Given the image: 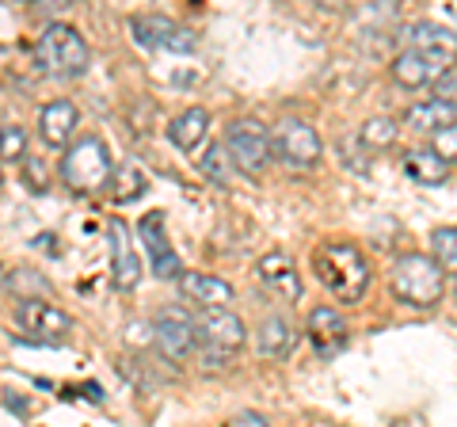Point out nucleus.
Listing matches in <instances>:
<instances>
[{"label":"nucleus","mask_w":457,"mask_h":427,"mask_svg":"<svg viewBox=\"0 0 457 427\" xmlns=\"http://www.w3.org/2000/svg\"><path fill=\"white\" fill-rule=\"evenodd\" d=\"M114 172V153L99 134H84L65 149L57 176L73 195H104Z\"/></svg>","instance_id":"obj_3"},{"label":"nucleus","mask_w":457,"mask_h":427,"mask_svg":"<svg viewBox=\"0 0 457 427\" xmlns=\"http://www.w3.org/2000/svg\"><path fill=\"white\" fill-rule=\"evenodd\" d=\"M450 122H457V107H450V104H438V99H420V104H411L408 111H404V126L411 134H438L442 126H450Z\"/></svg>","instance_id":"obj_22"},{"label":"nucleus","mask_w":457,"mask_h":427,"mask_svg":"<svg viewBox=\"0 0 457 427\" xmlns=\"http://www.w3.org/2000/svg\"><path fill=\"white\" fill-rule=\"evenodd\" d=\"M305 339L312 344V351L320 359H332L343 347L351 344V324H347V313L343 309H332V306H317L309 309L305 317Z\"/></svg>","instance_id":"obj_14"},{"label":"nucleus","mask_w":457,"mask_h":427,"mask_svg":"<svg viewBox=\"0 0 457 427\" xmlns=\"http://www.w3.org/2000/svg\"><path fill=\"white\" fill-rule=\"evenodd\" d=\"M248 344V329L233 309H213L195 317V351H203L213 363H228Z\"/></svg>","instance_id":"obj_7"},{"label":"nucleus","mask_w":457,"mask_h":427,"mask_svg":"<svg viewBox=\"0 0 457 427\" xmlns=\"http://www.w3.org/2000/svg\"><path fill=\"white\" fill-rule=\"evenodd\" d=\"M153 344L164 359H191L195 355V313L183 306H161L153 317Z\"/></svg>","instance_id":"obj_9"},{"label":"nucleus","mask_w":457,"mask_h":427,"mask_svg":"<svg viewBox=\"0 0 457 427\" xmlns=\"http://www.w3.org/2000/svg\"><path fill=\"white\" fill-rule=\"evenodd\" d=\"M137 245L145 248L149 255V264H153V275L156 279H176L183 275V264H179V252L171 248V237H168V222H164V214L161 210H149L145 218L137 222Z\"/></svg>","instance_id":"obj_11"},{"label":"nucleus","mask_w":457,"mask_h":427,"mask_svg":"<svg viewBox=\"0 0 457 427\" xmlns=\"http://www.w3.org/2000/svg\"><path fill=\"white\" fill-rule=\"evenodd\" d=\"M270 153H275L278 164L305 172V168H317L324 161V141L309 119L286 115L270 126Z\"/></svg>","instance_id":"obj_5"},{"label":"nucleus","mask_w":457,"mask_h":427,"mask_svg":"<svg viewBox=\"0 0 457 427\" xmlns=\"http://www.w3.org/2000/svg\"><path fill=\"white\" fill-rule=\"evenodd\" d=\"M389 290L400 306L411 309H438L446 297V275L431 252H404L389 267Z\"/></svg>","instance_id":"obj_2"},{"label":"nucleus","mask_w":457,"mask_h":427,"mask_svg":"<svg viewBox=\"0 0 457 427\" xmlns=\"http://www.w3.org/2000/svg\"><path fill=\"white\" fill-rule=\"evenodd\" d=\"M252 344H255V351H260L263 359L282 363V359H290L294 347H297V329H294L290 317H282V313H270V317L260 321V329H255Z\"/></svg>","instance_id":"obj_18"},{"label":"nucleus","mask_w":457,"mask_h":427,"mask_svg":"<svg viewBox=\"0 0 457 427\" xmlns=\"http://www.w3.org/2000/svg\"><path fill=\"white\" fill-rule=\"evenodd\" d=\"M225 427H270V423H267V416H260V412H237Z\"/></svg>","instance_id":"obj_32"},{"label":"nucleus","mask_w":457,"mask_h":427,"mask_svg":"<svg viewBox=\"0 0 457 427\" xmlns=\"http://www.w3.org/2000/svg\"><path fill=\"white\" fill-rule=\"evenodd\" d=\"M400 168H404V176L411 183H420V188H442V183L450 180V164L442 161L431 146L404 149V156H400Z\"/></svg>","instance_id":"obj_20"},{"label":"nucleus","mask_w":457,"mask_h":427,"mask_svg":"<svg viewBox=\"0 0 457 427\" xmlns=\"http://www.w3.org/2000/svg\"><path fill=\"white\" fill-rule=\"evenodd\" d=\"M8 287L16 290V297H46V279L31 267H16V272H8Z\"/></svg>","instance_id":"obj_27"},{"label":"nucleus","mask_w":457,"mask_h":427,"mask_svg":"<svg viewBox=\"0 0 457 427\" xmlns=\"http://www.w3.org/2000/svg\"><path fill=\"white\" fill-rule=\"evenodd\" d=\"M312 275H317L320 287L343 306L362 302L370 290V279H374L362 248L347 245V240H328V245L312 248Z\"/></svg>","instance_id":"obj_1"},{"label":"nucleus","mask_w":457,"mask_h":427,"mask_svg":"<svg viewBox=\"0 0 457 427\" xmlns=\"http://www.w3.org/2000/svg\"><path fill=\"white\" fill-rule=\"evenodd\" d=\"M27 146H31V138H27V126L20 122H0V164H23L27 156Z\"/></svg>","instance_id":"obj_25"},{"label":"nucleus","mask_w":457,"mask_h":427,"mask_svg":"<svg viewBox=\"0 0 457 427\" xmlns=\"http://www.w3.org/2000/svg\"><path fill=\"white\" fill-rule=\"evenodd\" d=\"M107 248H111V282H114V290H122V294L137 290L141 287V275H145V267H141L134 233L126 230L122 218H111L107 222Z\"/></svg>","instance_id":"obj_12"},{"label":"nucleus","mask_w":457,"mask_h":427,"mask_svg":"<svg viewBox=\"0 0 457 427\" xmlns=\"http://www.w3.org/2000/svg\"><path fill=\"white\" fill-rule=\"evenodd\" d=\"M396 138H400V126L389 115H374V119H366L359 126V141H362V149H370V153H389L396 146Z\"/></svg>","instance_id":"obj_24"},{"label":"nucleus","mask_w":457,"mask_h":427,"mask_svg":"<svg viewBox=\"0 0 457 427\" xmlns=\"http://www.w3.org/2000/svg\"><path fill=\"white\" fill-rule=\"evenodd\" d=\"M255 282H260L270 297H278V302H286V306L302 302V294H305L302 272H297L294 255L286 248H270V252H263L260 260H255Z\"/></svg>","instance_id":"obj_10"},{"label":"nucleus","mask_w":457,"mask_h":427,"mask_svg":"<svg viewBox=\"0 0 457 427\" xmlns=\"http://www.w3.org/2000/svg\"><path fill=\"white\" fill-rule=\"evenodd\" d=\"M149 191V180L145 172L134 164V161H122V164H114V172H111V183H107V198L111 203H134V198H141Z\"/></svg>","instance_id":"obj_23"},{"label":"nucleus","mask_w":457,"mask_h":427,"mask_svg":"<svg viewBox=\"0 0 457 427\" xmlns=\"http://www.w3.org/2000/svg\"><path fill=\"white\" fill-rule=\"evenodd\" d=\"M221 146L228 153V164L252 180H260L267 172V164L275 161V153H270V130L260 119H233Z\"/></svg>","instance_id":"obj_6"},{"label":"nucleus","mask_w":457,"mask_h":427,"mask_svg":"<svg viewBox=\"0 0 457 427\" xmlns=\"http://www.w3.org/2000/svg\"><path fill=\"white\" fill-rule=\"evenodd\" d=\"M431 255L442 267V275H457V225H438L431 230Z\"/></svg>","instance_id":"obj_26"},{"label":"nucleus","mask_w":457,"mask_h":427,"mask_svg":"<svg viewBox=\"0 0 457 427\" xmlns=\"http://www.w3.org/2000/svg\"><path fill=\"white\" fill-rule=\"evenodd\" d=\"M8 287V272H4V264H0V290Z\"/></svg>","instance_id":"obj_33"},{"label":"nucleus","mask_w":457,"mask_h":427,"mask_svg":"<svg viewBox=\"0 0 457 427\" xmlns=\"http://www.w3.org/2000/svg\"><path fill=\"white\" fill-rule=\"evenodd\" d=\"M179 294L183 302L198 306L203 313H213V309H228L233 306V282L228 279H218V275H206V272H183L179 275Z\"/></svg>","instance_id":"obj_17"},{"label":"nucleus","mask_w":457,"mask_h":427,"mask_svg":"<svg viewBox=\"0 0 457 427\" xmlns=\"http://www.w3.org/2000/svg\"><path fill=\"white\" fill-rule=\"evenodd\" d=\"M408 50H420L431 62H438L442 69H453V62H457V31L446 27V23H435V20H416L408 27Z\"/></svg>","instance_id":"obj_16"},{"label":"nucleus","mask_w":457,"mask_h":427,"mask_svg":"<svg viewBox=\"0 0 457 427\" xmlns=\"http://www.w3.org/2000/svg\"><path fill=\"white\" fill-rule=\"evenodd\" d=\"M210 134V111L206 107H187L168 122V141L183 153H195Z\"/></svg>","instance_id":"obj_21"},{"label":"nucleus","mask_w":457,"mask_h":427,"mask_svg":"<svg viewBox=\"0 0 457 427\" xmlns=\"http://www.w3.org/2000/svg\"><path fill=\"white\" fill-rule=\"evenodd\" d=\"M431 88H435V96H431V99H438V104H450V107H457V65L450 69V73H442V77L431 84Z\"/></svg>","instance_id":"obj_31"},{"label":"nucleus","mask_w":457,"mask_h":427,"mask_svg":"<svg viewBox=\"0 0 457 427\" xmlns=\"http://www.w3.org/2000/svg\"><path fill=\"white\" fill-rule=\"evenodd\" d=\"M0 183H4V168H0Z\"/></svg>","instance_id":"obj_34"},{"label":"nucleus","mask_w":457,"mask_h":427,"mask_svg":"<svg viewBox=\"0 0 457 427\" xmlns=\"http://www.w3.org/2000/svg\"><path fill=\"white\" fill-rule=\"evenodd\" d=\"M77 126H80V111L73 99H50L46 107H38L35 134L46 149H69L77 138Z\"/></svg>","instance_id":"obj_15"},{"label":"nucleus","mask_w":457,"mask_h":427,"mask_svg":"<svg viewBox=\"0 0 457 427\" xmlns=\"http://www.w3.org/2000/svg\"><path fill=\"white\" fill-rule=\"evenodd\" d=\"M35 65L50 77L62 80H77L88 73L92 65V50L73 23H46L35 38Z\"/></svg>","instance_id":"obj_4"},{"label":"nucleus","mask_w":457,"mask_h":427,"mask_svg":"<svg viewBox=\"0 0 457 427\" xmlns=\"http://www.w3.org/2000/svg\"><path fill=\"white\" fill-rule=\"evenodd\" d=\"M130 35H134L137 46H145V50H164V54H195L198 50V35L191 27H183L168 16H156V12L134 16Z\"/></svg>","instance_id":"obj_8"},{"label":"nucleus","mask_w":457,"mask_h":427,"mask_svg":"<svg viewBox=\"0 0 457 427\" xmlns=\"http://www.w3.org/2000/svg\"><path fill=\"white\" fill-rule=\"evenodd\" d=\"M427 146H431L442 161H446L450 168L457 164V122H450V126H442L438 134H431V141H427Z\"/></svg>","instance_id":"obj_29"},{"label":"nucleus","mask_w":457,"mask_h":427,"mask_svg":"<svg viewBox=\"0 0 457 427\" xmlns=\"http://www.w3.org/2000/svg\"><path fill=\"white\" fill-rule=\"evenodd\" d=\"M12 317H16L20 329L35 339H62V336L73 332V317H69L62 306L46 302V297H16Z\"/></svg>","instance_id":"obj_13"},{"label":"nucleus","mask_w":457,"mask_h":427,"mask_svg":"<svg viewBox=\"0 0 457 427\" xmlns=\"http://www.w3.org/2000/svg\"><path fill=\"white\" fill-rule=\"evenodd\" d=\"M23 180H27V188L31 191H50V168L38 161V156H27L23 161Z\"/></svg>","instance_id":"obj_30"},{"label":"nucleus","mask_w":457,"mask_h":427,"mask_svg":"<svg viewBox=\"0 0 457 427\" xmlns=\"http://www.w3.org/2000/svg\"><path fill=\"white\" fill-rule=\"evenodd\" d=\"M442 73H450V69H442L438 62H431L427 54L420 50H400L393 65H389V77L400 84V88H408V92H416V88H427V84H435Z\"/></svg>","instance_id":"obj_19"},{"label":"nucleus","mask_w":457,"mask_h":427,"mask_svg":"<svg viewBox=\"0 0 457 427\" xmlns=\"http://www.w3.org/2000/svg\"><path fill=\"white\" fill-rule=\"evenodd\" d=\"M198 168H203L206 180H213L218 188H225L228 183V153H225V146H210L206 156H198Z\"/></svg>","instance_id":"obj_28"}]
</instances>
